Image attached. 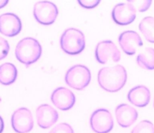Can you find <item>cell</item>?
<instances>
[{
  "label": "cell",
  "instance_id": "cell-1",
  "mask_svg": "<svg viewBox=\"0 0 154 133\" xmlns=\"http://www.w3.org/2000/svg\"><path fill=\"white\" fill-rule=\"evenodd\" d=\"M97 81L103 90L116 92L123 88L127 81V72L123 66L116 65L100 69L97 74Z\"/></svg>",
  "mask_w": 154,
  "mask_h": 133
},
{
  "label": "cell",
  "instance_id": "cell-2",
  "mask_svg": "<svg viewBox=\"0 0 154 133\" xmlns=\"http://www.w3.org/2000/svg\"><path fill=\"white\" fill-rule=\"evenodd\" d=\"M41 55H42V46L40 43L34 38H23L17 43L16 46V57L26 67L36 62Z\"/></svg>",
  "mask_w": 154,
  "mask_h": 133
},
{
  "label": "cell",
  "instance_id": "cell-3",
  "mask_svg": "<svg viewBox=\"0 0 154 133\" xmlns=\"http://www.w3.org/2000/svg\"><path fill=\"white\" fill-rule=\"evenodd\" d=\"M60 44L62 50L66 54L70 55L79 54L85 48V36L79 29L69 28L63 32Z\"/></svg>",
  "mask_w": 154,
  "mask_h": 133
},
{
  "label": "cell",
  "instance_id": "cell-4",
  "mask_svg": "<svg viewBox=\"0 0 154 133\" xmlns=\"http://www.w3.org/2000/svg\"><path fill=\"white\" fill-rule=\"evenodd\" d=\"M91 72L87 66L77 64L71 66L65 75V82L71 88L82 90L91 82Z\"/></svg>",
  "mask_w": 154,
  "mask_h": 133
},
{
  "label": "cell",
  "instance_id": "cell-5",
  "mask_svg": "<svg viewBox=\"0 0 154 133\" xmlns=\"http://www.w3.org/2000/svg\"><path fill=\"white\" fill-rule=\"evenodd\" d=\"M33 15L35 20L42 25L52 24L58 15L57 7L49 1H40L35 4Z\"/></svg>",
  "mask_w": 154,
  "mask_h": 133
},
{
  "label": "cell",
  "instance_id": "cell-6",
  "mask_svg": "<svg viewBox=\"0 0 154 133\" xmlns=\"http://www.w3.org/2000/svg\"><path fill=\"white\" fill-rule=\"evenodd\" d=\"M90 125L96 133H109L113 128V119L108 110L97 109L91 114Z\"/></svg>",
  "mask_w": 154,
  "mask_h": 133
},
{
  "label": "cell",
  "instance_id": "cell-7",
  "mask_svg": "<svg viewBox=\"0 0 154 133\" xmlns=\"http://www.w3.org/2000/svg\"><path fill=\"white\" fill-rule=\"evenodd\" d=\"M11 125L17 133H27L33 128V117L29 109L21 107L14 112L11 116Z\"/></svg>",
  "mask_w": 154,
  "mask_h": 133
},
{
  "label": "cell",
  "instance_id": "cell-8",
  "mask_svg": "<svg viewBox=\"0 0 154 133\" xmlns=\"http://www.w3.org/2000/svg\"><path fill=\"white\" fill-rule=\"evenodd\" d=\"M95 58L100 63H106L109 60L118 62L121 58L119 50L110 40L100 42L95 48Z\"/></svg>",
  "mask_w": 154,
  "mask_h": 133
},
{
  "label": "cell",
  "instance_id": "cell-9",
  "mask_svg": "<svg viewBox=\"0 0 154 133\" xmlns=\"http://www.w3.org/2000/svg\"><path fill=\"white\" fill-rule=\"evenodd\" d=\"M136 17V10L132 5L127 2L126 3H119L115 5L112 11V18L116 24H130Z\"/></svg>",
  "mask_w": 154,
  "mask_h": 133
},
{
  "label": "cell",
  "instance_id": "cell-10",
  "mask_svg": "<svg viewBox=\"0 0 154 133\" xmlns=\"http://www.w3.org/2000/svg\"><path fill=\"white\" fill-rule=\"evenodd\" d=\"M22 29L21 20L13 13H5L0 15V32L8 37L19 34Z\"/></svg>",
  "mask_w": 154,
  "mask_h": 133
},
{
  "label": "cell",
  "instance_id": "cell-11",
  "mask_svg": "<svg viewBox=\"0 0 154 133\" xmlns=\"http://www.w3.org/2000/svg\"><path fill=\"white\" fill-rule=\"evenodd\" d=\"M51 100L54 105L58 109L68 110L75 104V97L69 89L64 87H60L53 91Z\"/></svg>",
  "mask_w": 154,
  "mask_h": 133
},
{
  "label": "cell",
  "instance_id": "cell-12",
  "mask_svg": "<svg viewBox=\"0 0 154 133\" xmlns=\"http://www.w3.org/2000/svg\"><path fill=\"white\" fill-rule=\"evenodd\" d=\"M119 43L121 48L128 55L134 54L137 48L143 45L140 36L137 32L132 30L122 32L119 36Z\"/></svg>",
  "mask_w": 154,
  "mask_h": 133
},
{
  "label": "cell",
  "instance_id": "cell-13",
  "mask_svg": "<svg viewBox=\"0 0 154 133\" xmlns=\"http://www.w3.org/2000/svg\"><path fill=\"white\" fill-rule=\"evenodd\" d=\"M35 113L37 123L42 128H50L59 118L57 110L48 104H42L38 107Z\"/></svg>",
  "mask_w": 154,
  "mask_h": 133
},
{
  "label": "cell",
  "instance_id": "cell-14",
  "mask_svg": "<svg viewBox=\"0 0 154 133\" xmlns=\"http://www.w3.org/2000/svg\"><path fill=\"white\" fill-rule=\"evenodd\" d=\"M115 113L118 124L123 128L131 126L138 117V113L136 109L127 104L118 105L116 108Z\"/></svg>",
  "mask_w": 154,
  "mask_h": 133
},
{
  "label": "cell",
  "instance_id": "cell-15",
  "mask_svg": "<svg viewBox=\"0 0 154 133\" xmlns=\"http://www.w3.org/2000/svg\"><path fill=\"white\" fill-rule=\"evenodd\" d=\"M128 99L137 107H146L150 101V91L144 85H137L130 90L128 93Z\"/></svg>",
  "mask_w": 154,
  "mask_h": 133
},
{
  "label": "cell",
  "instance_id": "cell-16",
  "mask_svg": "<svg viewBox=\"0 0 154 133\" xmlns=\"http://www.w3.org/2000/svg\"><path fill=\"white\" fill-rule=\"evenodd\" d=\"M17 70L13 63H5L0 66V83L9 85L15 82Z\"/></svg>",
  "mask_w": 154,
  "mask_h": 133
},
{
  "label": "cell",
  "instance_id": "cell-17",
  "mask_svg": "<svg viewBox=\"0 0 154 133\" xmlns=\"http://www.w3.org/2000/svg\"><path fill=\"white\" fill-rule=\"evenodd\" d=\"M137 63L145 70H154V48H146L137 57Z\"/></svg>",
  "mask_w": 154,
  "mask_h": 133
},
{
  "label": "cell",
  "instance_id": "cell-18",
  "mask_svg": "<svg viewBox=\"0 0 154 133\" xmlns=\"http://www.w3.org/2000/svg\"><path fill=\"white\" fill-rule=\"evenodd\" d=\"M139 29L148 42L154 43V17H144L139 24Z\"/></svg>",
  "mask_w": 154,
  "mask_h": 133
},
{
  "label": "cell",
  "instance_id": "cell-19",
  "mask_svg": "<svg viewBox=\"0 0 154 133\" xmlns=\"http://www.w3.org/2000/svg\"><path fill=\"white\" fill-rule=\"evenodd\" d=\"M131 133H154V125L149 120L140 121Z\"/></svg>",
  "mask_w": 154,
  "mask_h": 133
},
{
  "label": "cell",
  "instance_id": "cell-20",
  "mask_svg": "<svg viewBox=\"0 0 154 133\" xmlns=\"http://www.w3.org/2000/svg\"><path fill=\"white\" fill-rule=\"evenodd\" d=\"M128 2L133 5L136 11H138L140 12L146 11V10L149 9L152 4L151 0H128Z\"/></svg>",
  "mask_w": 154,
  "mask_h": 133
},
{
  "label": "cell",
  "instance_id": "cell-21",
  "mask_svg": "<svg viewBox=\"0 0 154 133\" xmlns=\"http://www.w3.org/2000/svg\"><path fill=\"white\" fill-rule=\"evenodd\" d=\"M49 133H74V131L70 125L62 122L54 127Z\"/></svg>",
  "mask_w": 154,
  "mask_h": 133
},
{
  "label": "cell",
  "instance_id": "cell-22",
  "mask_svg": "<svg viewBox=\"0 0 154 133\" xmlns=\"http://www.w3.org/2000/svg\"><path fill=\"white\" fill-rule=\"evenodd\" d=\"M10 46L8 41L0 36V60L6 57L9 51Z\"/></svg>",
  "mask_w": 154,
  "mask_h": 133
},
{
  "label": "cell",
  "instance_id": "cell-23",
  "mask_svg": "<svg viewBox=\"0 0 154 133\" xmlns=\"http://www.w3.org/2000/svg\"><path fill=\"white\" fill-rule=\"evenodd\" d=\"M78 3L85 8H94L100 4V0H78Z\"/></svg>",
  "mask_w": 154,
  "mask_h": 133
},
{
  "label": "cell",
  "instance_id": "cell-24",
  "mask_svg": "<svg viewBox=\"0 0 154 133\" xmlns=\"http://www.w3.org/2000/svg\"><path fill=\"white\" fill-rule=\"evenodd\" d=\"M4 126H5V125H4L3 119L2 118V116H0V133H2L3 131Z\"/></svg>",
  "mask_w": 154,
  "mask_h": 133
},
{
  "label": "cell",
  "instance_id": "cell-25",
  "mask_svg": "<svg viewBox=\"0 0 154 133\" xmlns=\"http://www.w3.org/2000/svg\"><path fill=\"white\" fill-rule=\"evenodd\" d=\"M8 3V0H0V9L6 6L7 4Z\"/></svg>",
  "mask_w": 154,
  "mask_h": 133
},
{
  "label": "cell",
  "instance_id": "cell-26",
  "mask_svg": "<svg viewBox=\"0 0 154 133\" xmlns=\"http://www.w3.org/2000/svg\"><path fill=\"white\" fill-rule=\"evenodd\" d=\"M153 106H154V99H153Z\"/></svg>",
  "mask_w": 154,
  "mask_h": 133
},
{
  "label": "cell",
  "instance_id": "cell-27",
  "mask_svg": "<svg viewBox=\"0 0 154 133\" xmlns=\"http://www.w3.org/2000/svg\"><path fill=\"white\" fill-rule=\"evenodd\" d=\"M0 101H1V98H0Z\"/></svg>",
  "mask_w": 154,
  "mask_h": 133
}]
</instances>
